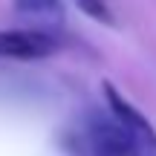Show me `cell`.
I'll return each instance as SVG.
<instances>
[{"mask_svg":"<svg viewBox=\"0 0 156 156\" xmlns=\"http://www.w3.org/2000/svg\"><path fill=\"white\" fill-rule=\"evenodd\" d=\"M58 52V41L41 29H0V58L41 61Z\"/></svg>","mask_w":156,"mask_h":156,"instance_id":"obj_2","label":"cell"},{"mask_svg":"<svg viewBox=\"0 0 156 156\" xmlns=\"http://www.w3.org/2000/svg\"><path fill=\"white\" fill-rule=\"evenodd\" d=\"M15 12L35 23V29L44 32V26H58L64 20L61 0H15Z\"/></svg>","mask_w":156,"mask_h":156,"instance_id":"obj_4","label":"cell"},{"mask_svg":"<svg viewBox=\"0 0 156 156\" xmlns=\"http://www.w3.org/2000/svg\"><path fill=\"white\" fill-rule=\"evenodd\" d=\"M73 3L84 12V15H90L93 20H98V23H113V15H110L107 0H73Z\"/></svg>","mask_w":156,"mask_h":156,"instance_id":"obj_5","label":"cell"},{"mask_svg":"<svg viewBox=\"0 0 156 156\" xmlns=\"http://www.w3.org/2000/svg\"><path fill=\"white\" fill-rule=\"evenodd\" d=\"M73 156H156L133 130L110 113H90L64 139Z\"/></svg>","mask_w":156,"mask_h":156,"instance_id":"obj_1","label":"cell"},{"mask_svg":"<svg viewBox=\"0 0 156 156\" xmlns=\"http://www.w3.org/2000/svg\"><path fill=\"white\" fill-rule=\"evenodd\" d=\"M104 98H107V113L116 116L127 130H133L151 151H156V130H153V124L147 122V119L142 116L124 95H119V90L113 87V84H104Z\"/></svg>","mask_w":156,"mask_h":156,"instance_id":"obj_3","label":"cell"}]
</instances>
